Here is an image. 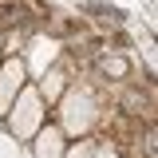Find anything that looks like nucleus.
I'll list each match as a JSON object with an SVG mask.
<instances>
[{"mask_svg":"<svg viewBox=\"0 0 158 158\" xmlns=\"http://www.w3.org/2000/svg\"><path fill=\"white\" fill-rule=\"evenodd\" d=\"M79 75H83V71H79L75 63H71V59L63 56V59L56 63V67H48V71H44V75H36L32 83H36L40 99H44V103H48V111H52V107H56L59 99L67 95V87H71V83H79Z\"/></svg>","mask_w":158,"mask_h":158,"instance_id":"7ed1b4c3","label":"nucleus"},{"mask_svg":"<svg viewBox=\"0 0 158 158\" xmlns=\"http://www.w3.org/2000/svg\"><path fill=\"white\" fill-rule=\"evenodd\" d=\"M63 158H95V138H75V142H67Z\"/></svg>","mask_w":158,"mask_h":158,"instance_id":"6e6552de","label":"nucleus"},{"mask_svg":"<svg viewBox=\"0 0 158 158\" xmlns=\"http://www.w3.org/2000/svg\"><path fill=\"white\" fill-rule=\"evenodd\" d=\"M24 67H28V75L36 79V75H44L48 67H56L59 59H63V44L59 40H52V36H44V32H36V36L28 40V48H24Z\"/></svg>","mask_w":158,"mask_h":158,"instance_id":"20e7f679","label":"nucleus"},{"mask_svg":"<svg viewBox=\"0 0 158 158\" xmlns=\"http://www.w3.org/2000/svg\"><path fill=\"white\" fill-rule=\"evenodd\" d=\"M0 135H4V118H0Z\"/></svg>","mask_w":158,"mask_h":158,"instance_id":"1a4fd4ad","label":"nucleus"},{"mask_svg":"<svg viewBox=\"0 0 158 158\" xmlns=\"http://www.w3.org/2000/svg\"><path fill=\"white\" fill-rule=\"evenodd\" d=\"M107 103H111V91H99L95 83H87V79L79 75V83H71L67 95L52 107V123L63 131L67 142H75V138H95Z\"/></svg>","mask_w":158,"mask_h":158,"instance_id":"f257e3e1","label":"nucleus"},{"mask_svg":"<svg viewBox=\"0 0 158 158\" xmlns=\"http://www.w3.org/2000/svg\"><path fill=\"white\" fill-rule=\"evenodd\" d=\"M32 83V75H28V67H24V59H0V118L12 111V103H16V95Z\"/></svg>","mask_w":158,"mask_h":158,"instance_id":"39448f33","label":"nucleus"},{"mask_svg":"<svg viewBox=\"0 0 158 158\" xmlns=\"http://www.w3.org/2000/svg\"><path fill=\"white\" fill-rule=\"evenodd\" d=\"M48 123H52V111H48V103L40 99L36 83H28V87L16 95L12 111L4 115V135L12 138L16 146H28V142H32V138H36Z\"/></svg>","mask_w":158,"mask_h":158,"instance_id":"f03ea898","label":"nucleus"},{"mask_svg":"<svg viewBox=\"0 0 158 158\" xmlns=\"http://www.w3.org/2000/svg\"><path fill=\"white\" fill-rule=\"evenodd\" d=\"M127 154H138V158H158V123H138L135 131V142Z\"/></svg>","mask_w":158,"mask_h":158,"instance_id":"0eeeda50","label":"nucleus"},{"mask_svg":"<svg viewBox=\"0 0 158 158\" xmlns=\"http://www.w3.org/2000/svg\"><path fill=\"white\" fill-rule=\"evenodd\" d=\"M32 158H63V150H67V138H63V131H59L56 123H48L44 131H40L28 146H24Z\"/></svg>","mask_w":158,"mask_h":158,"instance_id":"423d86ee","label":"nucleus"}]
</instances>
